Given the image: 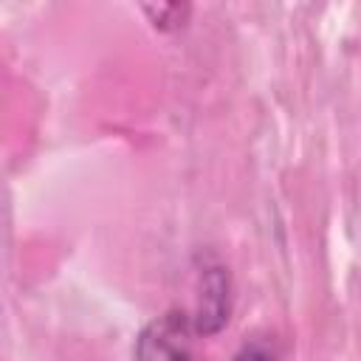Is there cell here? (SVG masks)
Wrapping results in <instances>:
<instances>
[{"label": "cell", "mask_w": 361, "mask_h": 361, "mask_svg": "<svg viewBox=\"0 0 361 361\" xmlns=\"http://www.w3.org/2000/svg\"><path fill=\"white\" fill-rule=\"evenodd\" d=\"M226 313H228V276L223 268H209L203 274L195 327L200 333H217L223 327V322L228 319Z\"/></svg>", "instance_id": "7a4b0ae2"}, {"label": "cell", "mask_w": 361, "mask_h": 361, "mask_svg": "<svg viewBox=\"0 0 361 361\" xmlns=\"http://www.w3.org/2000/svg\"><path fill=\"white\" fill-rule=\"evenodd\" d=\"M144 11L149 14V20L158 28H178V25H183V20L189 14V6H180V3H158V6H144Z\"/></svg>", "instance_id": "3957f363"}, {"label": "cell", "mask_w": 361, "mask_h": 361, "mask_svg": "<svg viewBox=\"0 0 361 361\" xmlns=\"http://www.w3.org/2000/svg\"><path fill=\"white\" fill-rule=\"evenodd\" d=\"M231 361H276V358H274V355H271L265 347H257V344H254V347L240 350V353H237Z\"/></svg>", "instance_id": "277c9868"}, {"label": "cell", "mask_w": 361, "mask_h": 361, "mask_svg": "<svg viewBox=\"0 0 361 361\" xmlns=\"http://www.w3.org/2000/svg\"><path fill=\"white\" fill-rule=\"evenodd\" d=\"M186 358H189L186 327L175 313L155 322L138 341V361H186Z\"/></svg>", "instance_id": "6da1fadb"}]
</instances>
